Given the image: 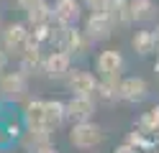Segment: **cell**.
<instances>
[{
  "instance_id": "6da1fadb",
  "label": "cell",
  "mask_w": 159,
  "mask_h": 153,
  "mask_svg": "<svg viewBox=\"0 0 159 153\" xmlns=\"http://www.w3.org/2000/svg\"><path fill=\"white\" fill-rule=\"evenodd\" d=\"M67 122V107L62 100L34 97L23 102V125L39 130H59Z\"/></svg>"
},
{
  "instance_id": "7a4b0ae2",
  "label": "cell",
  "mask_w": 159,
  "mask_h": 153,
  "mask_svg": "<svg viewBox=\"0 0 159 153\" xmlns=\"http://www.w3.org/2000/svg\"><path fill=\"white\" fill-rule=\"evenodd\" d=\"M31 44H34V33H31V26L26 20H11V23H5L3 31H0V46L16 61Z\"/></svg>"
},
{
  "instance_id": "3957f363",
  "label": "cell",
  "mask_w": 159,
  "mask_h": 153,
  "mask_svg": "<svg viewBox=\"0 0 159 153\" xmlns=\"http://www.w3.org/2000/svg\"><path fill=\"white\" fill-rule=\"evenodd\" d=\"M0 100L26 102L28 100V74L21 66H5L0 71Z\"/></svg>"
},
{
  "instance_id": "277c9868",
  "label": "cell",
  "mask_w": 159,
  "mask_h": 153,
  "mask_svg": "<svg viewBox=\"0 0 159 153\" xmlns=\"http://www.w3.org/2000/svg\"><path fill=\"white\" fill-rule=\"evenodd\" d=\"M67 138H69V146L77 151H95L105 143V133L98 122L85 120V122H72Z\"/></svg>"
},
{
  "instance_id": "5b68a950",
  "label": "cell",
  "mask_w": 159,
  "mask_h": 153,
  "mask_svg": "<svg viewBox=\"0 0 159 153\" xmlns=\"http://www.w3.org/2000/svg\"><path fill=\"white\" fill-rule=\"evenodd\" d=\"M82 31L93 44H100V41H108L113 36L116 26H113V20H111V15L105 10H90L85 15V20H82Z\"/></svg>"
},
{
  "instance_id": "8992f818",
  "label": "cell",
  "mask_w": 159,
  "mask_h": 153,
  "mask_svg": "<svg viewBox=\"0 0 159 153\" xmlns=\"http://www.w3.org/2000/svg\"><path fill=\"white\" fill-rule=\"evenodd\" d=\"M57 46L69 51L72 56H82L90 51L93 41L85 36V31L80 26H59V33H57Z\"/></svg>"
},
{
  "instance_id": "52a82bcc",
  "label": "cell",
  "mask_w": 159,
  "mask_h": 153,
  "mask_svg": "<svg viewBox=\"0 0 159 153\" xmlns=\"http://www.w3.org/2000/svg\"><path fill=\"white\" fill-rule=\"evenodd\" d=\"M126 69V59L118 49H103L95 56V74L98 79H121Z\"/></svg>"
},
{
  "instance_id": "ba28073f",
  "label": "cell",
  "mask_w": 159,
  "mask_h": 153,
  "mask_svg": "<svg viewBox=\"0 0 159 153\" xmlns=\"http://www.w3.org/2000/svg\"><path fill=\"white\" fill-rule=\"evenodd\" d=\"M72 54L59 46H52V51H46L44 54V77L49 79H64L69 71H72Z\"/></svg>"
},
{
  "instance_id": "9c48e42d",
  "label": "cell",
  "mask_w": 159,
  "mask_h": 153,
  "mask_svg": "<svg viewBox=\"0 0 159 153\" xmlns=\"http://www.w3.org/2000/svg\"><path fill=\"white\" fill-rule=\"evenodd\" d=\"M64 84L69 95H85V97H95V89H98V74L87 69H75L64 77Z\"/></svg>"
},
{
  "instance_id": "30bf717a",
  "label": "cell",
  "mask_w": 159,
  "mask_h": 153,
  "mask_svg": "<svg viewBox=\"0 0 159 153\" xmlns=\"http://www.w3.org/2000/svg\"><path fill=\"white\" fill-rule=\"evenodd\" d=\"M95 97H85V95H72L64 107H67V120L69 122H85L95 117Z\"/></svg>"
},
{
  "instance_id": "8fae6325",
  "label": "cell",
  "mask_w": 159,
  "mask_h": 153,
  "mask_svg": "<svg viewBox=\"0 0 159 153\" xmlns=\"http://www.w3.org/2000/svg\"><path fill=\"white\" fill-rule=\"evenodd\" d=\"M54 23L59 26H80L82 20V0H54Z\"/></svg>"
},
{
  "instance_id": "7c38bea8",
  "label": "cell",
  "mask_w": 159,
  "mask_h": 153,
  "mask_svg": "<svg viewBox=\"0 0 159 153\" xmlns=\"http://www.w3.org/2000/svg\"><path fill=\"white\" fill-rule=\"evenodd\" d=\"M149 97V82L144 77H121V102H144Z\"/></svg>"
},
{
  "instance_id": "4fadbf2b",
  "label": "cell",
  "mask_w": 159,
  "mask_h": 153,
  "mask_svg": "<svg viewBox=\"0 0 159 153\" xmlns=\"http://www.w3.org/2000/svg\"><path fill=\"white\" fill-rule=\"evenodd\" d=\"M18 66H21L28 77H31V74H39V71L44 69V46H39L36 41H34V44L28 46L21 56H18Z\"/></svg>"
},
{
  "instance_id": "5bb4252c",
  "label": "cell",
  "mask_w": 159,
  "mask_h": 153,
  "mask_svg": "<svg viewBox=\"0 0 159 153\" xmlns=\"http://www.w3.org/2000/svg\"><path fill=\"white\" fill-rule=\"evenodd\" d=\"M26 13V23L31 28H39V26H46L54 20V8L49 0H39V3H34L28 10H23Z\"/></svg>"
},
{
  "instance_id": "9a60e30c",
  "label": "cell",
  "mask_w": 159,
  "mask_h": 153,
  "mask_svg": "<svg viewBox=\"0 0 159 153\" xmlns=\"http://www.w3.org/2000/svg\"><path fill=\"white\" fill-rule=\"evenodd\" d=\"M131 49H134V54H139V56L157 54V36H154V31H149V28L134 31V36H131Z\"/></svg>"
},
{
  "instance_id": "2e32d148",
  "label": "cell",
  "mask_w": 159,
  "mask_h": 153,
  "mask_svg": "<svg viewBox=\"0 0 159 153\" xmlns=\"http://www.w3.org/2000/svg\"><path fill=\"white\" fill-rule=\"evenodd\" d=\"M105 13L111 15V20H113L116 28L134 23V18H131V3H128V0H108Z\"/></svg>"
},
{
  "instance_id": "e0dca14e",
  "label": "cell",
  "mask_w": 159,
  "mask_h": 153,
  "mask_svg": "<svg viewBox=\"0 0 159 153\" xmlns=\"http://www.w3.org/2000/svg\"><path fill=\"white\" fill-rule=\"evenodd\" d=\"M54 133L52 130H39V128H26L23 130V138H21V143H23V148L26 151H39V148H44V146H52L54 143Z\"/></svg>"
},
{
  "instance_id": "ac0fdd59",
  "label": "cell",
  "mask_w": 159,
  "mask_h": 153,
  "mask_svg": "<svg viewBox=\"0 0 159 153\" xmlns=\"http://www.w3.org/2000/svg\"><path fill=\"white\" fill-rule=\"evenodd\" d=\"M131 3V18L134 23H146V20H154L159 8L154 0H128Z\"/></svg>"
},
{
  "instance_id": "d6986e66",
  "label": "cell",
  "mask_w": 159,
  "mask_h": 153,
  "mask_svg": "<svg viewBox=\"0 0 159 153\" xmlns=\"http://www.w3.org/2000/svg\"><path fill=\"white\" fill-rule=\"evenodd\" d=\"M95 100H100V102H118L121 100V79H98Z\"/></svg>"
},
{
  "instance_id": "ffe728a7",
  "label": "cell",
  "mask_w": 159,
  "mask_h": 153,
  "mask_svg": "<svg viewBox=\"0 0 159 153\" xmlns=\"http://www.w3.org/2000/svg\"><path fill=\"white\" fill-rule=\"evenodd\" d=\"M136 130H141L144 135H157L159 133V105H152L136 122Z\"/></svg>"
},
{
  "instance_id": "44dd1931",
  "label": "cell",
  "mask_w": 159,
  "mask_h": 153,
  "mask_svg": "<svg viewBox=\"0 0 159 153\" xmlns=\"http://www.w3.org/2000/svg\"><path fill=\"white\" fill-rule=\"evenodd\" d=\"M82 5H85L87 10H105L108 0H82Z\"/></svg>"
},
{
  "instance_id": "7402d4cb",
  "label": "cell",
  "mask_w": 159,
  "mask_h": 153,
  "mask_svg": "<svg viewBox=\"0 0 159 153\" xmlns=\"http://www.w3.org/2000/svg\"><path fill=\"white\" fill-rule=\"evenodd\" d=\"M8 61H11V56H8V54H5V49L0 46V71H3V69L8 66Z\"/></svg>"
},
{
  "instance_id": "603a6c76",
  "label": "cell",
  "mask_w": 159,
  "mask_h": 153,
  "mask_svg": "<svg viewBox=\"0 0 159 153\" xmlns=\"http://www.w3.org/2000/svg\"><path fill=\"white\" fill-rule=\"evenodd\" d=\"M34 3H39V0H16V5L21 8V10H28V8H31Z\"/></svg>"
},
{
  "instance_id": "cb8c5ba5",
  "label": "cell",
  "mask_w": 159,
  "mask_h": 153,
  "mask_svg": "<svg viewBox=\"0 0 159 153\" xmlns=\"http://www.w3.org/2000/svg\"><path fill=\"white\" fill-rule=\"evenodd\" d=\"M36 153H59V151L54 148V143H52V146H44V148H39Z\"/></svg>"
},
{
  "instance_id": "d4e9b609",
  "label": "cell",
  "mask_w": 159,
  "mask_h": 153,
  "mask_svg": "<svg viewBox=\"0 0 159 153\" xmlns=\"http://www.w3.org/2000/svg\"><path fill=\"white\" fill-rule=\"evenodd\" d=\"M154 36H157V49H159V26L154 28Z\"/></svg>"
},
{
  "instance_id": "484cf974",
  "label": "cell",
  "mask_w": 159,
  "mask_h": 153,
  "mask_svg": "<svg viewBox=\"0 0 159 153\" xmlns=\"http://www.w3.org/2000/svg\"><path fill=\"white\" fill-rule=\"evenodd\" d=\"M0 31H3V20H0Z\"/></svg>"
}]
</instances>
